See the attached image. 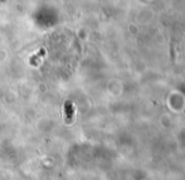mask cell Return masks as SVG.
Instances as JSON below:
<instances>
[{
	"label": "cell",
	"mask_w": 185,
	"mask_h": 180,
	"mask_svg": "<svg viewBox=\"0 0 185 180\" xmlns=\"http://www.w3.org/2000/svg\"><path fill=\"white\" fill-rule=\"evenodd\" d=\"M64 109H66V115L68 119H72L73 117V103L71 101H67L66 105H64Z\"/></svg>",
	"instance_id": "1"
}]
</instances>
